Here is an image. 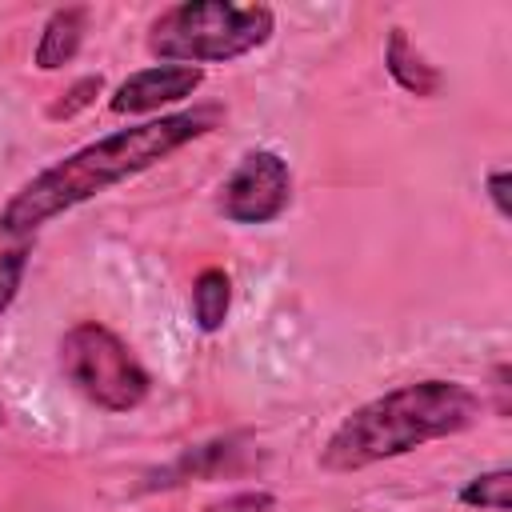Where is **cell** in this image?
<instances>
[{"mask_svg":"<svg viewBox=\"0 0 512 512\" xmlns=\"http://www.w3.org/2000/svg\"><path fill=\"white\" fill-rule=\"evenodd\" d=\"M220 120V108H192V112H176V116H156L132 128H120L112 136H100L84 148H76L72 156L56 160L52 168L36 172L0 212V232L8 236H28L40 224H48L52 216L100 196L104 188L160 164L164 156H172L176 148H184L188 140L212 132V124Z\"/></svg>","mask_w":512,"mask_h":512,"instance_id":"1","label":"cell"},{"mask_svg":"<svg viewBox=\"0 0 512 512\" xmlns=\"http://www.w3.org/2000/svg\"><path fill=\"white\" fill-rule=\"evenodd\" d=\"M460 504H468V508H488V512H508V508H512V472H508V468L480 472L476 480H468V484L460 488Z\"/></svg>","mask_w":512,"mask_h":512,"instance_id":"11","label":"cell"},{"mask_svg":"<svg viewBox=\"0 0 512 512\" xmlns=\"http://www.w3.org/2000/svg\"><path fill=\"white\" fill-rule=\"evenodd\" d=\"M272 492H236V496H224L220 504H212L208 512H272Z\"/></svg>","mask_w":512,"mask_h":512,"instance_id":"14","label":"cell"},{"mask_svg":"<svg viewBox=\"0 0 512 512\" xmlns=\"http://www.w3.org/2000/svg\"><path fill=\"white\" fill-rule=\"evenodd\" d=\"M104 92V76H80L52 108H48V116L52 120H68V116H76V112H84L88 104H96V96Z\"/></svg>","mask_w":512,"mask_h":512,"instance_id":"12","label":"cell"},{"mask_svg":"<svg viewBox=\"0 0 512 512\" xmlns=\"http://www.w3.org/2000/svg\"><path fill=\"white\" fill-rule=\"evenodd\" d=\"M232 308V280L224 268H204L192 284V320L200 324V332H216L228 320Z\"/></svg>","mask_w":512,"mask_h":512,"instance_id":"10","label":"cell"},{"mask_svg":"<svg viewBox=\"0 0 512 512\" xmlns=\"http://www.w3.org/2000/svg\"><path fill=\"white\" fill-rule=\"evenodd\" d=\"M60 368L68 384L104 412H128L148 396V372L128 344L96 320H80L60 340Z\"/></svg>","mask_w":512,"mask_h":512,"instance_id":"4","label":"cell"},{"mask_svg":"<svg viewBox=\"0 0 512 512\" xmlns=\"http://www.w3.org/2000/svg\"><path fill=\"white\" fill-rule=\"evenodd\" d=\"M204 84V68H188V64H152L132 72L108 100V108L116 116H144V112H160L164 104L188 100L196 88Z\"/></svg>","mask_w":512,"mask_h":512,"instance_id":"6","label":"cell"},{"mask_svg":"<svg viewBox=\"0 0 512 512\" xmlns=\"http://www.w3.org/2000/svg\"><path fill=\"white\" fill-rule=\"evenodd\" d=\"M276 28L268 4L184 0L148 24V52L164 64H224L256 52Z\"/></svg>","mask_w":512,"mask_h":512,"instance_id":"3","label":"cell"},{"mask_svg":"<svg viewBox=\"0 0 512 512\" xmlns=\"http://www.w3.org/2000/svg\"><path fill=\"white\" fill-rule=\"evenodd\" d=\"M480 412H484V400L456 380L400 384L360 404L352 416L336 424V432L320 448V468L356 472V468L404 456L428 440H444L472 428Z\"/></svg>","mask_w":512,"mask_h":512,"instance_id":"2","label":"cell"},{"mask_svg":"<svg viewBox=\"0 0 512 512\" xmlns=\"http://www.w3.org/2000/svg\"><path fill=\"white\" fill-rule=\"evenodd\" d=\"M492 392H496V412L500 416H508V364H496V372H492Z\"/></svg>","mask_w":512,"mask_h":512,"instance_id":"16","label":"cell"},{"mask_svg":"<svg viewBox=\"0 0 512 512\" xmlns=\"http://www.w3.org/2000/svg\"><path fill=\"white\" fill-rule=\"evenodd\" d=\"M0 424H4V404H0Z\"/></svg>","mask_w":512,"mask_h":512,"instance_id":"17","label":"cell"},{"mask_svg":"<svg viewBox=\"0 0 512 512\" xmlns=\"http://www.w3.org/2000/svg\"><path fill=\"white\" fill-rule=\"evenodd\" d=\"M24 268H28V252H24V248L0 252V316L8 312V304H12V300H16V292H20Z\"/></svg>","mask_w":512,"mask_h":512,"instance_id":"13","label":"cell"},{"mask_svg":"<svg viewBox=\"0 0 512 512\" xmlns=\"http://www.w3.org/2000/svg\"><path fill=\"white\" fill-rule=\"evenodd\" d=\"M488 200L496 204L500 220L512 216V200H508V168H492V172H488Z\"/></svg>","mask_w":512,"mask_h":512,"instance_id":"15","label":"cell"},{"mask_svg":"<svg viewBox=\"0 0 512 512\" xmlns=\"http://www.w3.org/2000/svg\"><path fill=\"white\" fill-rule=\"evenodd\" d=\"M84 32H88V8H84V4L56 8V12L44 20V28H40L32 64H36L40 72H56V68L72 64L76 52H80V44H84Z\"/></svg>","mask_w":512,"mask_h":512,"instance_id":"8","label":"cell"},{"mask_svg":"<svg viewBox=\"0 0 512 512\" xmlns=\"http://www.w3.org/2000/svg\"><path fill=\"white\" fill-rule=\"evenodd\" d=\"M384 68H388V76L404 88V92H412V96H436L440 88H444V76H440V68L408 40V32L404 28H392L388 32V48H384Z\"/></svg>","mask_w":512,"mask_h":512,"instance_id":"9","label":"cell"},{"mask_svg":"<svg viewBox=\"0 0 512 512\" xmlns=\"http://www.w3.org/2000/svg\"><path fill=\"white\" fill-rule=\"evenodd\" d=\"M292 200V172L288 160L272 148H252L220 184L216 208L232 224H268Z\"/></svg>","mask_w":512,"mask_h":512,"instance_id":"5","label":"cell"},{"mask_svg":"<svg viewBox=\"0 0 512 512\" xmlns=\"http://www.w3.org/2000/svg\"><path fill=\"white\" fill-rule=\"evenodd\" d=\"M240 468H244V444L236 436H228V440H208V444L180 452L164 472H156L152 484L168 488V484H184V480H216V476H228Z\"/></svg>","mask_w":512,"mask_h":512,"instance_id":"7","label":"cell"}]
</instances>
